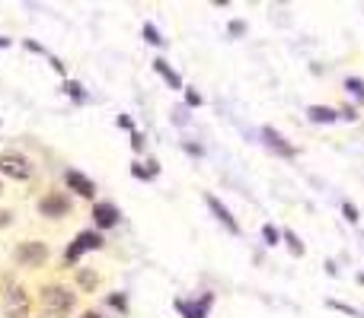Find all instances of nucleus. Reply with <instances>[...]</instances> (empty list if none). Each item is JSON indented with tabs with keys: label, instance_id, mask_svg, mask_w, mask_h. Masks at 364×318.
I'll use <instances>...</instances> for the list:
<instances>
[{
	"label": "nucleus",
	"instance_id": "ddd939ff",
	"mask_svg": "<svg viewBox=\"0 0 364 318\" xmlns=\"http://www.w3.org/2000/svg\"><path fill=\"white\" fill-rule=\"evenodd\" d=\"M154 70H157L160 77H163V80H167L169 86H173V90H182V77H179V73L173 70V67H169L167 61H163V57H157V61H154Z\"/></svg>",
	"mask_w": 364,
	"mask_h": 318
},
{
	"label": "nucleus",
	"instance_id": "aec40b11",
	"mask_svg": "<svg viewBox=\"0 0 364 318\" xmlns=\"http://www.w3.org/2000/svg\"><path fill=\"white\" fill-rule=\"evenodd\" d=\"M67 92H71V96H74V99H77V102L84 99V86H80V83H74V80L67 83Z\"/></svg>",
	"mask_w": 364,
	"mask_h": 318
},
{
	"label": "nucleus",
	"instance_id": "b1692460",
	"mask_svg": "<svg viewBox=\"0 0 364 318\" xmlns=\"http://www.w3.org/2000/svg\"><path fill=\"white\" fill-rule=\"evenodd\" d=\"M339 118H345V121H355V118H358V111L352 109V105H348V109H342V111H339Z\"/></svg>",
	"mask_w": 364,
	"mask_h": 318
},
{
	"label": "nucleus",
	"instance_id": "39448f33",
	"mask_svg": "<svg viewBox=\"0 0 364 318\" xmlns=\"http://www.w3.org/2000/svg\"><path fill=\"white\" fill-rule=\"evenodd\" d=\"M48 258V248L42 242H23L16 248V261L19 264H42Z\"/></svg>",
	"mask_w": 364,
	"mask_h": 318
},
{
	"label": "nucleus",
	"instance_id": "a878e982",
	"mask_svg": "<svg viewBox=\"0 0 364 318\" xmlns=\"http://www.w3.org/2000/svg\"><path fill=\"white\" fill-rule=\"evenodd\" d=\"M84 318H99V315H96V312H86V315Z\"/></svg>",
	"mask_w": 364,
	"mask_h": 318
},
{
	"label": "nucleus",
	"instance_id": "f257e3e1",
	"mask_svg": "<svg viewBox=\"0 0 364 318\" xmlns=\"http://www.w3.org/2000/svg\"><path fill=\"white\" fill-rule=\"evenodd\" d=\"M42 309H45L51 318H64L67 312L74 309V293L67 290V287L51 283V287L42 290Z\"/></svg>",
	"mask_w": 364,
	"mask_h": 318
},
{
	"label": "nucleus",
	"instance_id": "5701e85b",
	"mask_svg": "<svg viewBox=\"0 0 364 318\" xmlns=\"http://www.w3.org/2000/svg\"><path fill=\"white\" fill-rule=\"evenodd\" d=\"M243 32H246V23L234 19V23H230V36H243Z\"/></svg>",
	"mask_w": 364,
	"mask_h": 318
},
{
	"label": "nucleus",
	"instance_id": "9b49d317",
	"mask_svg": "<svg viewBox=\"0 0 364 318\" xmlns=\"http://www.w3.org/2000/svg\"><path fill=\"white\" fill-rule=\"evenodd\" d=\"M211 302H215V296H211V293H205V296H202V300H195V302H182V300H179L176 309L182 312L186 318H205L208 309H211Z\"/></svg>",
	"mask_w": 364,
	"mask_h": 318
},
{
	"label": "nucleus",
	"instance_id": "1a4fd4ad",
	"mask_svg": "<svg viewBox=\"0 0 364 318\" xmlns=\"http://www.w3.org/2000/svg\"><path fill=\"white\" fill-rule=\"evenodd\" d=\"M205 204L211 207V213H215V217L221 220V223H224V226L230 229L234 236H240V223H236V220H234V213H230V210H227L224 204H221V200L215 198V194H205Z\"/></svg>",
	"mask_w": 364,
	"mask_h": 318
},
{
	"label": "nucleus",
	"instance_id": "6ab92c4d",
	"mask_svg": "<svg viewBox=\"0 0 364 318\" xmlns=\"http://www.w3.org/2000/svg\"><path fill=\"white\" fill-rule=\"evenodd\" d=\"M77 280H80V287H96V274L80 271V274H77Z\"/></svg>",
	"mask_w": 364,
	"mask_h": 318
},
{
	"label": "nucleus",
	"instance_id": "20e7f679",
	"mask_svg": "<svg viewBox=\"0 0 364 318\" xmlns=\"http://www.w3.org/2000/svg\"><path fill=\"white\" fill-rule=\"evenodd\" d=\"M38 210H42V217L58 220V217H64V213H71V200L61 191H51V194H45V198L38 200Z\"/></svg>",
	"mask_w": 364,
	"mask_h": 318
},
{
	"label": "nucleus",
	"instance_id": "2eb2a0df",
	"mask_svg": "<svg viewBox=\"0 0 364 318\" xmlns=\"http://www.w3.org/2000/svg\"><path fill=\"white\" fill-rule=\"evenodd\" d=\"M345 90L355 92L358 102H364V80H358V77H348V80H345Z\"/></svg>",
	"mask_w": 364,
	"mask_h": 318
},
{
	"label": "nucleus",
	"instance_id": "f8f14e48",
	"mask_svg": "<svg viewBox=\"0 0 364 318\" xmlns=\"http://www.w3.org/2000/svg\"><path fill=\"white\" fill-rule=\"evenodd\" d=\"M307 118L313 121V124H332V121H339V111L329 109V105H310Z\"/></svg>",
	"mask_w": 364,
	"mask_h": 318
},
{
	"label": "nucleus",
	"instance_id": "6e6552de",
	"mask_svg": "<svg viewBox=\"0 0 364 318\" xmlns=\"http://www.w3.org/2000/svg\"><path fill=\"white\" fill-rule=\"evenodd\" d=\"M64 185H67V191H74V194H80V198H93V194H96L93 182H90L86 175L74 172V169H67V172H64Z\"/></svg>",
	"mask_w": 364,
	"mask_h": 318
},
{
	"label": "nucleus",
	"instance_id": "4be33fe9",
	"mask_svg": "<svg viewBox=\"0 0 364 318\" xmlns=\"http://www.w3.org/2000/svg\"><path fill=\"white\" fill-rule=\"evenodd\" d=\"M186 102L192 105V109H195V105H202V96H198L195 90H186Z\"/></svg>",
	"mask_w": 364,
	"mask_h": 318
},
{
	"label": "nucleus",
	"instance_id": "a211bd4d",
	"mask_svg": "<svg viewBox=\"0 0 364 318\" xmlns=\"http://www.w3.org/2000/svg\"><path fill=\"white\" fill-rule=\"evenodd\" d=\"M342 213H345L348 223H358V207H355V204H348V200H345V204H342Z\"/></svg>",
	"mask_w": 364,
	"mask_h": 318
},
{
	"label": "nucleus",
	"instance_id": "9d476101",
	"mask_svg": "<svg viewBox=\"0 0 364 318\" xmlns=\"http://www.w3.org/2000/svg\"><path fill=\"white\" fill-rule=\"evenodd\" d=\"M262 137H265V146L269 150H275V153H281V156H298V146H291L284 137L275 131V127H262Z\"/></svg>",
	"mask_w": 364,
	"mask_h": 318
},
{
	"label": "nucleus",
	"instance_id": "423d86ee",
	"mask_svg": "<svg viewBox=\"0 0 364 318\" xmlns=\"http://www.w3.org/2000/svg\"><path fill=\"white\" fill-rule=\"evenodd\" d=\"M93 220L99 229H112L119 223V207L109 200H99V204H93Z\"/></svg>",
	"mask_w": 364,
	"mask_h": 318
},
{
	"label": "nucleus",
	"instance_id": "f3484780",
	"mask_svg": "<svg viewBox=\"0 0 364 318\" xmlns=\"http://www.w3.org/2000/svg\"><path fill=\"white\" fill-rule=\"evenodd\" d=\"M144 38H147L150 45H163V38H160V32H157V26H144Z\"/></svg>",
	"mask_w": 364,
	"mask_h": 318
},
{
	"label": "nucleus",
	"instance_id": "393cba45",
	"mask_svg": "<svg viewBox=\"0 0 364 318\" xmlns=\"http://www.w3.org/2000/svg\"><path fill=\"white\" fill-rule=\"evenodd\" d=\"M131 146H134V150H141V146H144V137H141L138 131H134V134H131Z\"/></svg>",
	"mask_w": 364,
	"mask_h": 318
},
{
	"label": "nucleus",
	"instance_id": "bb28decb",
	"mask_svg": "<svg viewBox=\"0 0 364 318\" xmlns=\"http://www.w3.org/2000/svg\"><path fill=\"white\" fill-rule=\"evenodd\" d=\"M0 45H7V38H0Z\"/></svg>",
	"mask_w": 364,
	"mask_h": 318
},
{
	"label": "nucleus",
	"instance_id": "7ed1b4c3",
	"mask_svg": "<svg viewBox=\"0 0 364 318\" xmlns=\"http://www.w3.org/2000/svg\"><path fill=\"white\" fill-rule=\"evenodd\" d=\"M96 248H103V236H99V233H77V239L71 242V248L64 252V261L67 264H77V261H80V254L96 252Z\"/></svg>",
	"mask_w": 364,
	"mask_h": 318
},
{
	"label": "nucleus",
	"instance_id": "f03ea898",
	"mask_svg": "<svg viewBox=\"0 0 364 318\" xmlns=\"http://www.w3.org/2000/svg\"><path fill=\"white\" fill-rule=\"evenodd\" d=\"M0 172L10 175V178H16V182H26L29 175H32V165L23 153H13V150H3L0 153Z\"/></svg>",
	"mask_w": 364,
	"mask_h": 318
},
{
	"label": "nucleus",
	"instance_id": "412c9836",
	"mask_svg": "<svg viewBox=\"0 0 364 318\" xmlns=\"http://www.w3.org/2000/svg\"><path fill=\"white\" fill-rule=\"evenodd\" d=\"M109 306H115L119 312H125V309H128V302H125V296H119V293H115V296H109Z\"/></svg>",
	"mask_w": 364,
	"mask_h": 318
},
{
	"label": "nucleus",
	"instance_id": "0eeeda50",
	"mask_svg": "<svg viewBox=\"0 0 364 318\" xmlns=\"http://www.w3.org/2000/svg\"><path fill=\"white\" fill-rule=\"evenodd\" d=\"M7 315L10 318H26L29 315V296H26V290L13 287V290L7 293Z\"/></svg>",
	"mask_w": 364,
	"mask_h": 318
},
{
	"label": "nucleus",
	"instance_id": "dca6fc26",
	"mask_svg": "<svg viewBox=\"0 0 364 318\" xmlns=\"http://www.w3.org/2000/svg\"><path fill=\"white\" fill-rule=\"evenodd\" d=\"M281 236L288 239V246H291V254H304V246H300V242H298V236H294V233H291V229H284V233H281Z\"/></svg>",
	"mask_w": 364,
	"mask_h": 318
},
{
	"label": "nucleus",
	"instance_id": "4468645a",
	"mask_svg": "<svg viewBox=\"0 0 364 318\" xmlns=\"http://www.w3.org/2000/svg\"><path fill=\"white\" fill-rule=\"evenodd\" d=\"M262 239H265V246L275 248L281 242V229H275L271 223H265V226H262Z\"/></svg>",
	"mask_w": 364,
	"mask_h": 318
}]
</instances>
